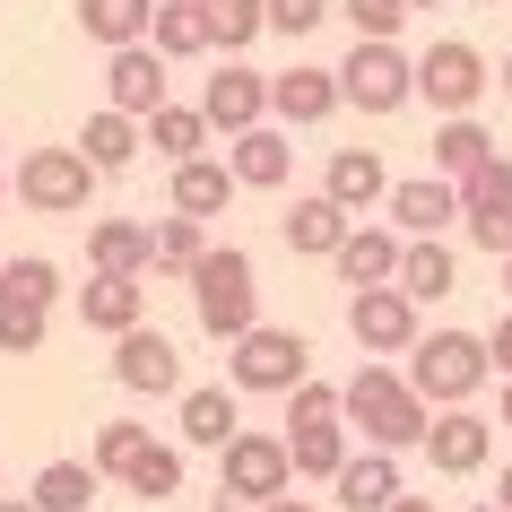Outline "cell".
<instances>
[{"label":"cell","mask_w":512,"mask_h":512,"mask_svg":"<svg viewBox=\"0 0 512 512\" xmlns=\"http://www.w3.org/2000/svg\"><path fill=\"white\" fill-rule=\"evenodd\" d=\"M339 400H348V426L365 434V452H391V460H400L408 443H426V434H434V408L408 391L400 365H374V356H365V365L339 382Z\"/></svg>","instance_id":"1"},{"label":"cell","mask_w":512,"mask_h":512,"mask_svg":"<svg viewBox=\"0 0 512 512\" xmlns=\"http://www.w3.org/2000/svg\"><path fill=\"white\" fill-rule=\"evenodd\" d=\"M191 313H200V330L226 339V348L261 330V270H252V252H243V243H217L209 261L191 270Z\"/></svg>","instance_id":"2"},{"label":"cell","mask_w":512,"mask_h":512,"mask_svg":"<svg viewBox=\"0 0 512 512\" xmlns=\"http://www.w3.org/2000/svg\"><path fill=\"white\" fill-rule=\"evenodd\" d=\"M486 374H495V356H486L478 330H426L408 356V391L426 408H469L486 391Z\"/></svg>","instance_id":"3"},{"label":"cell","mask_w":512,"mask_h":512,"mask_svg":"<svg viewBox=\"0 0 512 512\" xmlns=\"http://www.w3.org/2000/svg\"><path fill=\"white\" fill-rule=\"evenodd\" d=\"M217 495L243 512H270L278 495H296V452H287V434H261L243 426L226 452H217Z\"/></svg>","instance_id":"4"},{"label":"cell","mask_w":512,"mask_h":512,"mask_svg":"<svg viewBox=\"0 0 512 512\" xmlns=\"http://www.w3.org/2000/svg\"><path fill=\"white\" fill-rule=\"evenodd\" d=\"M486 87H495V70H486V53L460 44V35H434L426 53H417V96H426L443 122H469Z\"/></svg>","instance_id":"5"},{"label":"cell","mask_w":512,"mask_h":512,"mask_svg":"<svg viewBox=\"0 0 512 512\" xmlns=\"http://www.w3.org/2000/svg\"><path fill=\"white\" fill-rule=\"evenodd\" d=\"M226 382H235V391H278V400H287V391H304V382H313V348H304V330H252V339H235V348H226Z\"/></svg>","instance_id":"6"},{"label":"cell","mask_w":512,"mask_h":512,"mask_svg":"<svg viewBox=\"0 0 512 512\" xmlns=\"http://www.w3.org/2000/svg\"><path fill=\"white\" fill-rule=\"evenodd\" d=\"M96 183H105V174H96L79 148H27V157H18V200H27L35 217H87Z\"/></svg>","instance_id":"7"},{"label":"cell","mask_w":512,"mask_h":512,"mask_svg":"<svg viewBox=\"0 0 512 512\" xmlns=\"http://www.w3.org/2000/svg\"><path fill=\"white\" fill-rule=\"evenodd\" d=\"M339 96L382 122V113H400L408 96H417V61H408L400 44H356V53L339 61Z\"/></svg>","instance_id":"8"},{"label":"cell","mask_w":512,"mask_h":512,"mask_svg":"<svg viewBox=\"0 0 512 512\" xmlns=\"http://www.w3.org/2000/svg\"><path fill=\"white\" fill-rule=\"evenodd\" d=\"M460 226H469V243H478V252L512 261V157L478 165V174L460 183Z\"/></svg>","instance_id":"9"},{"label":"cell","mask_w":512,"mask_h":512,"mask_svg":"<svg viewBox=\"0 0 512 512\" xmlns=\"http://www.w3.org/2000/svg\"><path fill=\"white\" fill-rule=\"evenodd\" d=\"M348 339L382 365V356H417L426 330H417V304L400 287H374V296H348Z\"/></svg>","instance_id":"10"},{"label":"cell","mask_w":512,"mask_h":512,"mask_svg":"<svg viewBox=\"0 0 512 512\" xmlns=\"http://www.w3.org/2000/svg\"><path fill=\"white\" fill-rule=\"evenodd\" d=\"M200 113H209V131L243 139L270 122V70H252V61H226L209 87H200Z\"/></svg>","instance_id":"11"},{"label":"cell","mask_w":512,"mask_h":512,"mask_svg":"<svg viewBox=\"0 0 512 512\" xmlns=\"http://www.w3.org/2000/svg\"><path fill=\"white\" fill-rule=\"evenodd\" d=\"M339 105H348V96H339V70H322V61H296V70L270 79V122L278 131H313V122H330Z\"/></svg>","instance_id":"12"},{"label":"cell","mask_w":512,"mask_h":512,"mask_svg":"<svg viewBox=\"0 0 512 512\" xmlns=\"http://www.w3.org/2000/svg\"><path fill=\"white\" fill-rule=\"evenodd\" d=\"M400 261H408V235L400 226H356L348 243H339V287L348 296H374V287H400Z\"/></svg>","instance_id":"13"},{"label":"cell","mask_w":512,"mask_h":512,"mask_svg":"<svg viewBox=\"0 0 512 512\" xmlns=\"http://www.w3.org/2000/svg\"><path fill=\"white\" fill-rule=\"evenodd\" d=\"M426 460L434 478H478L486 460H495V417H478V408H443L426 434Z\"/></svg>","instance_id":"14"},{"label":"cell","mask_w":512,"mask_h":512,"mask_svg":"<svg viewBox=\"0 0 512 512\" xmlns=\"http://www.w3.org/2000/svg\"><path fill=\"white\" fill-rule=\"evenodd\" d=\"M105 105L131 113V122H157L165 113V53L157 44H131V53L105 61Z\"/></svg>","instance_id":"15"},{"label":"cell","mask_w":512,"mask_h":512,"mask_svg":"<svg viewBox=\"0 0 512 512\" xmlns=\"http://www.w3.org/2000/svg\"><path fill=\"white\" fill-rule=\"evenodd\" d=\"M452 217H460V183H443V174H408V183H391V226H400L408 243H443Z\"/></svg>","instance_id":"16"},{"label":"cell","mask_w":512,"mask_h":512,"mask_svg":"<svg viewBox=\"0 0 512 512\" xmlns=\"http://www.w3.org/2000/svg\"><path fill=\"white\" fill-rule=\"evenodd\" d=\"M243 391H235V382H191V391H183V408H174V426H183V443H191V452H226V443H235V434H243Z\"/></svg>","instance_id":"17"},{"label":"cell","mask_w":512,"mask_h":512,"mask_svg":"<svg viewBox=\"0 0 512 512\" xmlns=\"http://www.w3.org/2000/svg\"><path fill=\"white\" fill-rule=\"evenodd\" d=\"M322 191L339 200L348 217H365V209H391V165H382V148H330V165H322Z\"/></svg>","instance_id":"18"},{"label":"cell","mask_w":512,"mask_h":512,"mask_svg":"<svg viewBox=\"0 0 512 512\" xmlns=\"http://www.w3.org/2000/svg\"><path fill=\"white\" fill-rule=\"evenodd\" d=\"M87 261H96V278H148L157 270V226H139V217H96V226H87Z\"/></svg>","instance_id":"19"},{"label":"cell","mask_w":512,"mask_h":512,"mask_svg":"<svg viewBox=\"0 0 512 512\" xmlns=\"http://www.w3.org/2000/svg\"><path fill=\"white\" fill-rule=\"evenodd\" d=\"M278 235H287V252H304V261H339V243L356 235V217L330 200V191H304L296 209L278 217Z\"/></svg>","instance_id":"20"},{"label":"cell","mask_w":512,"mask_h":512,"mask_svg":"<svg viewBox=\"0 0 512 512\" xmlns=\"http://www.w3.org/2000/svg\"><path fill=\"white\" fill-rule=\"evenodd\" d=\"M113 382L122 391H183V356L165 330H131V339H113Z\"/></svg>","instance_id":"21"},{"label":"cell","mask_w":512,"mask_h":512,"mask_svg":"<svg viewBox=\"0 0 512 512\" xmlns=\"http://www.w3.org/2000/svg\"><path fill=\"white\" fill-rule=\"evenodd\" d=\"M226 165H235V183H243V191H278L287 174H296V131L261 122V131L226 139Z\"/></svg>","instance_id":"22"},{"label":"cell","mask_w":512,"mask_h":512,"mask_svg":"<svg viewBox=\"0 0 512 512\" xmlns=\"http://www.w3.org/2000/svg\"><path fill=\"white\" fill-rule=\"evenodd\" d=\"M79 322L105 330V339H131V330H148V287H139V278H87L79 287Z\"/></svg>","instance_id":"23"},{"label":"cell","mask_w":512,"mask_h":512,"mask_svg":"<svg viewBox=\"0 0 512 512\" xmlns=\"http://www.w3.org/2000/svg\"><path fill=\"white\" fill-rule=\"evenodd\" d=\"M157 9H165V0H79V27H87V44L131 53V44L157 35Z\"/></svg>","instance_id":"24"},{"label":"cell","mask_w":512,"mask_h":512,"mask_svg":"<svg viewBox=\"0 0 512 512\" xmlns=\"http://www.w3.org/2000/svg\"><path fill=\"white\" fill-rule=\"evenodd\" d=\"M330 495H339L348 512H400L408 486H400V460H391V452H356L348 469H339V486H330Z\"/></svg>","instance_id":"25"},{"label":"cell","mask_w":512,"mask_h":512,"mask_svg":"<svg viewBox=\"0 0 512 512\" xmlns=\"http://www.w3.org/2000/svg\"><path fill=\"white\" fill-rule=\"evenodd\" d=\"M148 148V122H131V113H87V131H79V157L96 165V174H122V165Z\"/></svg>","instance_id":"26"},{"label":"cell","mask_w":512,"mask_h":512,"mask_svg":"<svg viewBox=\"0 0 512 512\" xmlns=\"http://www.w3.org/2000/svg\"><path fill=\"white\" fill-rule=\"evenodd\" d=\"M495 157H504V148H495V131H486L478 113L434 131V174H443V183H469V174H478V165H495Z\"/></svg>","instance_id":"27"},{"label":"cell","mask_w":512,"mask_h":512,"mask_svg":"<svg viewBox=\"0 0 512 512\" xmlns=\"http://www.w3.org/2000/svg\"><path fill=\"white\" fill-rule=\"evenodd\" d=\"M235 191H243L235 165H226V157H200V165H183V174H174V217H200V226H209Z\"/></svg>","instance_id":"28"},{"label":"cell","mask_w":512,"mask_h":512,"mask_svg":"<svg viewBox=\"0 0 512 512\" xmlns=\"http://www.w3.org/2000/svg\"><path fill=\"white\" fill-rule=\"evenodd\" d=\"M148 148H157L174 174H183V165H200V157H209V113H200V105H165L157 122H148Z\"/></svg>","instance_id":"29"},{"label":"cell","mask_w":512,"mask_h":512,"mask_svg":"<svg viewBox=\"0 0 512 512\" xmlns=\"http://www.w3.org/2000/svg\"><path fill=\"white\" fill-rule=\"evenodd\" d=\"M96 486H105V478H96V460H44L27 495H35V512H87V504H96Z\"/></svg>","instance_id":"30"},{"label":"cell","mask_w":512,"mask_h":512,"mask_svg":"<svg viewBox=\"0 0 512 512\" xmlns=\"http://www.w3.org/2000/svg\"><path fill=\"white\" fill-rule=\"evenodd\" d=\"M165 61H200V53H217V35H209V9L200 0H165L157 9V35H148Z\"/></svg>","instance_id":"31"},{"label":"cell","mask_w":512,"mask_h":512,"mask_svg":"<svg viewBox=\"0 0 512 512\" xmlns=\"http://www.w3.org/2000/svg\"><path fill=\"white\" fill-rule=\"evenodd\" d=\"M452 287H460L452 243H408V261H400V296H408V304H443Z\"/></svg>","instance_id":"32"},{"label":"cell","mask_w":512,"mask_h":512,"mask_svg":"<svg viewBox=\"0 0 512 512\" xmlns=\"http://www.w3.org/2000/svg\"><path fill=\"white\" fill-rule=\"evenodd\" d=\"M209 252H217V243H209L200 217H157V278H183V287H191V270H200Z\"/></svg>","instance_id":"33"},{"label":"cell","mask_w":512,"mask_h":512,"mask_svg":"<svg viewBox=\"0 0 512 512\" xmlns=\"http://www.w3.org/2000/svg\"><path fill=\"white\" fill-rule=\"evenodd\" d=\"M148 443H157V434L139 426V417H105V426H96V443H87V460H96V478H131Z\"/></svg>","instance_id":"34"},{"label":"cell","mask_w":512,"mask_h":512,"mask_svg":"<svg viewBox=\"0 0 512 512\" xmlns=\"http://www.w3.org/2000/svg\"><path fill=\"white\" fill-rule=\"evenodd\" d=\"M287 452H296V478H322L339 486V469H348V426H313V434H287Z\"/></svg>","instance_id":"35"},{"label":"cell","mask_w":512,"mask_h":512,"mask_svg":"<svg viewBox=\"0 0 512 512\" xmlns=\"http://www.w3.org/2000/svg\"><path fill=\"white\" fill-rule=\"evenodd\" d=\"M200 9H209L217 53H243L252 35H270V0H200Z\"/></svg>","instance_id":"36"},{"label":"cell","mask_w":512,"mask_h":512,"mask_svg":"<svg viewBox=\"0 0 512 512\" xmlns=\"http://www.w3.org/2000/svg\"><path fill=\"white\" fill-rule=\"evenodd\" d=\"M139 495V504H165V495H183V443H148L139 452V469L122 478Z\"/></svg>","instance_id":"37"},{"label":"cell","mask_w":512,"mask_h":512,"mask_svg":"<svg viewBox=\"0 0 512 512\" xmlns=\"http://www.w3.org/2000/svg\"><path fill=\"white\" fill-rule=\"evenodd\" d=\"M0 296H18V304H35V313H53V304H61V270L44 261V252H27V261H9V270H0Z\"/></svg>","instance_id":"38"},{"label":"cell","mask_w":512,"mask_h":512,"mask_svg":"<svg viewBox=\"0 0 512 512\" xmlns=\"http://www.w3.org/2000/svg\"><path fill=\"white\" fill-rule=\"evenodd\" d=\"M339 18L356 27V44H400V27H408V0H339Z\"/></svg>","instance_id":"39"},{"label":"cell","mask_w":512,"mask_h":512,"mask_svg":"<svg viewBox=\"0 0 512 512\" xmlns=\"http://www.w3.org/2000/svg\"><path fill=\"white\" fill-rule=\"evenodd\" d=\"M339 417H348V400H339V382H304V391H287V434L339 426Z\"/></svg>","instance_id":"40"},{"label":"cell","mask_w":512,"mask_h":512,"mask_svg":"<svg viewBox=\"0 0 512 512\" xmlns=\"http://www.w3.org/2000/svg\"><path fill=\"white\" fill-rule=\"evenodd\" d=\"M44 330H53V313H35V304L0 296V356H35V348H44Z\"/></svg>","instance_id":"41"},{"label":"cell","mask_w":512,"mask_h":512,"mask_svg":"<svg viewBox=\"0 0 512 512\" xmlns=\"http://www.w3.org/2000/svg\"><path fill=\"white\" fill-rule=\"evenodd\" d=\"M322 18H339V0H270V27L278 35H313Z\"/></svg>","instance_id":"42"},{"label":"cell","mask_w":512,"mask_h":512,"mask_svg":"<svg viewBox=\"0 0 512 512\" xmlns=\"http://www.w3.org/2000/svg\"><path fill=\"white\" fill-rule=\"evenodd\" d=\"M486 356H495V374L512 382V304H504V313H495V330H486Z\"/></svg>","instance_id":"43"},{"label":"cell","mask_w":512,"mask_h":512,"mask_svg":"<svg viewBox=\"0 0 512 512\" xmlns=\"http://www.w3.org/2000/svg\"><path fill=\"white\" fill-rule=\"evenodd\" d=\"M270 512H322V504H304V495H278V504Z\"/></svg>","instance_id":"44"},{"label":"cell","mask_w":512,"mask_h":512,"mask_svg":"<svg viewBox=\"0 0 512 512\" xmlns=\"http://www.w3.org/2000/svg\"><path fill=\"white\" fill-rule=\"evenodd\" d=\"M400 512H434V495H400Z\"/></svg>","instance_id":"45"},{"label":"cell","mask_w":512,"mask_h":512,"mask_svg":"<svg viewBox=\"0 0 512 512\" xmlns=\"http://www.w3.org/2000/svg\"><path fill=\"white\" fill-rule=\"evenodd\" d=\"M495 504H504V512H512V460H504V486H495Z\"/></svg>","instance_id":"46"},{"label":"cell","mask_w":512,"mask_h":512,"mask_svg":"<svg viewBox=\"0 0 512 512\" xmlns=\"http://www.w3.org/2000/svg\"><path fill=\"white\" fill-rule=\"evenodd\" d=\"M0 512H35V495H9V504H0Z\"/></svg>","instance_id":"47"},{"label":"cell","mask_w":512,"mask_h":512,"mask_svg":"<svg viewBox=\"0 0 512 512\" xmlns=\"http://www.w3.org/2000/svg\"><path fill=\"white\" fill-rule=\"evenodd\" d=\"M495 426H512V382H504V417H495Z\"/></svg>","instance_id":"48"},{"label":"cell","mask_w":512,"mask_h":512,"mask_svg":"<svg viewBox=\"0 0 512 512\" xmlns=\"http://www.w3.org/2000/svg\"><path fill=\"white\" fill-rule=\"evenodd\" d=\"M417 9H443V0H408V18H417Z\"/></svg>","instance_id":"49"},{"label":"cell","mask_w":512,"mask_h":512,"mask_svg":"<svg viewBox=\"0 0 512 512\" xmlns=\"http://www.w3.org/2000/svg\"><path fill=\"white\" fill-rule=\"evenodd\" d=\"M9 191H18V183H9V174H0V209H9Z\"/></svg>","instance_id":"50"},{"label":"cell","mask_w":512,"mask_h":512,"mask_svg":"<svg viewBox=\"0 0 512 512\" xmlns=\"http://www.w3.org/2000/svg\"><path fill=\"white\" fill-rule=\"evenodd\" d=\"M209 512H243V504H226V495H217V504H209Z\"/></svg>","instance_id":"51"},{"label":"cell","mask_w":512,"mask_h":512,"mask_svg":"<svg viewBox=\"0 0 512 512\" xmlns=\"http://www.w3.org/2000/svg\"><path fill=\"white\" fill-rule=\"evenodd\" d=\"M504 96H512V53H504Z\"/></svg>","instance_id":"52"},{"label":"cell","mask_w":512,"mask_h":512,"mask_svg":"<svg viewBox=\"0 0 512 512\" xmlns=\"http://www.w3.org/2000/svg\"><path fill=\"white\" fill-rule=\"evenodd\" d=\"M504 296H512V261H504Z\"/></svg>","instance_id":"53"},{"label":"cell","mask_w":512,"mask_h":512,"mask_svg":"<svg viewBox=\"0 0 512 512\" xmlns=\"http://www.w3.org/2000/svg\"><path fill=\"white\" fill-rule=\"evenodd\" d=\"M469 512H504V504H469Z\"/></svg>","instance_id":"54"},{"label":"cell","mask_w":512,"mask_h":512,"mask_svg":"<svg viewBox=\"0 0 512 512\" xmlns=\"http://www.w3.org/2000/svg\"><path fill=\"white\" fill-rule=\"evenodd\" d=\"M478 9H504V0H478Z\"/></svg>","instance_id":"55"},{"label":"cell","mask_w":512,"mask_h":512,"mask_svg":"<svg viewBox=\"0 0 512 512\" xmlns=\"http://www.w3.org/2000/svg\"><path fill=\"white\" fill-rule=\"evenodd\" d=\"M0 504H9V486H0Z\"/></svg>","instance_id":"56"},{"label":"cell","mask_w":512,"mask_h":512,"mask_svg":"<svg viewBox=\"0 0 512 512\" xmlns=\"http://www.w3.org/2000/svg\"><path fill=\"white\" fill-rule=\"evenodd\" d=\"M504 9H512V0H504Z\"/></svg>","instance_id":"57"}]
</instances>
